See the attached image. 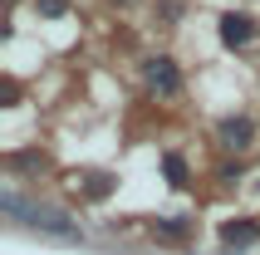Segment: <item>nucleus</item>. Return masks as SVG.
<instances>
[{
	"mask_svg": "<svg viewBox=\"0 0 260 255\" xmlns=\"http://www.w3.org/2000/svg\"><path fill=\"white\" fill-rule=\"evenodd\" d=\"M5 216H10V221H20V226H29V231L59 236V241H84V226H79L69 211L49 206V201H20L15 192H5Z\"/></svg>",
	"mask_w": 260,
	"mask_h": 255,
	"instance_id": "f257e3e1",
	"label": "nucleus"
},
{
	"mask_svg": "<svg viewBox=\"0 0 260 255\" xmlns=\"http://www.w3.org/2000/svg\"><path fill=\"white\" fill-rule=\"evenodd\" d=\"M143 88L152 93V99H182V88H187V69L177 64L167 49H157V54L143 59Z\"/></svg>",
	"mask_w": 260,
	"mask_h": 255,
	"instance_id": "f03ea898",
	"label": "nucleus"
},
{
	"mask_svg": "<svg viewBox=\"0 0 260 255\" xmlns=\"http://www.w3.org/2000/svg\"><path fill=\"white\" fill-rule=\"evenodd\" d=\"M216 40L226 54H255L260 49V20L250 10H221L216 15Z\"/></svg>",
	"mask_w": 260,
	"mask_h": 255,
	"instance_id": "7ed1b4c3",
	"label": "nucleus"
},
{
	"mask_svg": "<svg viewBox=\"0 0 260 255\" xmlns=\"http://www.w3.org/2000/svg\"><path fill=\"white\" fill-rule=\"evenodd\" d=\"M255 138H260V118H250V113H226L216 123V142H221V152H231V157H246L255 147Z\"/></svg>",
	"mask_w": 260,
	"mask_h": 255,
	"instance_id": "20e7f679",
	"label": "nucleus"
},
{
	"mask_svg": "<svg viewBox=\"0 0 260 255\" xmlns=\"http://www.w3.org/2000/svg\"><path fill=\"white\" fill-rule=\"evenodd\" d=\"M216 241L226 245V250H236V255L255 250L260 245V216H226L221 231H216Z\"/></svg>",
	"mask_w": 260,
	"mask_h": 255,
	"instance_id": "39448f33",
	"label": "nucleus"
},
{
	"mask_svg": "<svg viewBox=\"0 0 260 255\" xmlns=\"http://www.w3.org/2000/svg\"><path fill=\"white\" fill-rule=\"evenodd\" d=\"M113 192H118V172H103V167H84V172H79V201L103 206Z\"/></svg>",
	"mask_w": 260,
	"mask_h": 255,
	"instance_id": "423d86ee",
	"label": "nucleus"
},
{
	"mask_svg": "<svg viewBox=\"0 0 260 255\" xmlns=\"http://www.w3.org/2000/svg\"><path fill=\"white\" fill-rule=\"evenodd\" d=\"M191 236H197V226H191L187 216H162V221H152V241L172 245V250H182V245H191Z\"/></svg>",
	"mask_w": 260,
	"mask_h": 255,
	"instance_id": "0eeeda50",
	"label": "nucleus"
},
{
	"mask_svg": "<svg viewBox=\"0 0 260 255\" xmlns=\"http://www.w3.org/2000/svg\"><path fill=\"white\" fill-rule=\"evenodd\" d=\"M44 167H49V152H40V147H10L5 152V172L10 177H40Z\"/></svg>",
	"mask_w": 260,
	"mask_h": 255,
	"instance_id": "6e6552de",
	"label": "nucleus"
},
{
	"mask_svg": "<svg viewBox=\"0 0 260 255\" xmlns=\"http://www.w3.org/2000/svg\"><path fill=\"white\" fill-rule=\"evenodd\" d=\"M162 182L172 186V192H191V186H197V172L187 167L182 152H162Z\"/></svg>",
	"mask_w": 260,
	"mask_h": 255,
	"instance_id": "1a4fd4ad",
	"label": "nucleus"
},
{
	"mask_svg": "<svg viewBox=\"0 0 260 255\" xmlns=\"http://www.w3.org/2000/svg\"><path fill=\"white\" fill-rule=\"evenodd\" d=\"M216 177H221V182H241V177H246V157H231V152H226L216 162Z\"/></svg>",
	"mask_w": 260,
	"mask_h": 255,
	"instance_id": "9d476101",
	"label": "nucleus"
},
{
	"mask_svg": "<svg viewBox=\"0 0 260 255\" xmlns=\"http://www.w3.org/2000/svg\"><path fill=\"white\" fill-rule=\"evenodd\" d=\"M29 5H35L40 20H64L69 15V0H29Z\"/></svg>",
	"mask_w": 260,
	"mask_h": 255,
	"instance_id": "9b49d317",
	"label": "nucleus"
},
{
	"mask_svg": "<svg viewBox=\"0 0 260 255\" xmlns=\"http://www.w3.org/2000/svg\"><path fill=\"white\" fill-rule=\"evenodd\" d=\"M162 20V25H177V20H182V5H177V0H157V10H152Z\"/></svg>",
	"mask_w": 260,
	"mask_h": 255,
	"instance_id": "f8f14e48",
	"label": "nucleus"
},
{
	"mask_svg": "<svg viewBox=\"0 0 260 255\" xmlns=\"http://www.w3.org/2000/svg\"><path fill=\"white\" fill-rule=\"evenodd\" d=\"M15 103H20V84H15V79H5V108H15Z\"/></svg>",
	"mask_w": 260,
	"mask_h": 255,
	"instance_id": "ddd939ff",
	"label": "nucleus"
},
{
	"mask_svg": "<svg viewBox=\"0 0 260 255\" xmlns=\"http://www.w3.org/2000/svg\"><path fill=\"white\" fill-rule=\"evenodd\" d=\"M108 5H113V10H128V5H143V0H108Z\"/></svg>",
	"mask_w": 260,
	"mask_h": 255,
	"instance_id": "4468645a",
	"label": "nucleus"
}]
</instances>
